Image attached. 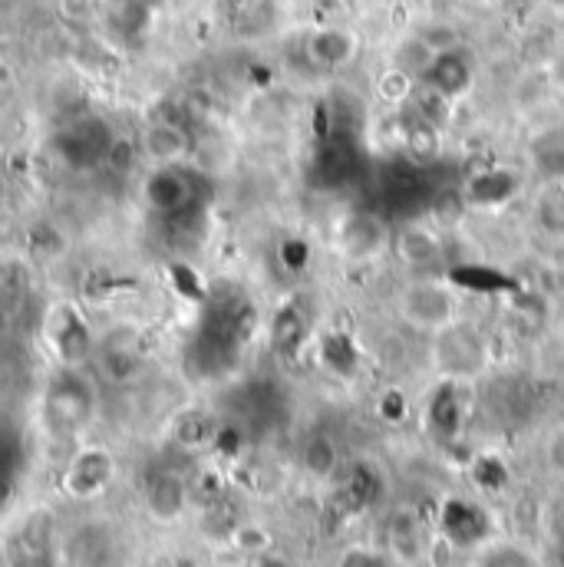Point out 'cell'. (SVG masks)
<instances>
[{
    "label": "cell",
    "mask_w": 564,
    "mask_h": 567,
    "mask_svg": "<svg viewBox=\"0 0 564 567\" xmlns=\"http://www.w3.org/2000/svg\"><path fill=\"white\" fill-rule=\"evenodd\" d=\"M63 3V10L70 13V17H90V10H93V0H60Z\"/></svg>",
    "instance_id": "23"
},
{
    "label": "cell",
    "mask_w": 564,
    "mask_h": 567,
    "mask_svg": "<svg viewBox=\"0 0 564 567\" xmlns=\"http://www.w3.org/2000/svg\"><path fill=\"white\" fill-rule=\"evenodd\" d=\"M17 3H20V0H0V13H7V10H13Z\"/></svg>",
    "instance_id": "24"
},
{
    "label": "cell",
    "mask_w": 564,
    "mask_h": 567,
    "mask_svg": "<svg viewBox=\"0 0 564 567\" xmlns=\"http://www.w3.org/2000/svg\"><path fill=\"white\" fill-rule=\"evenodd\" d=\"M185 505V488L175 475H155L148 482V508L158 518H175Z\"/></svg>",
    "instance_id": "15"
},
{
    "label": "cell",
    "mask_w": 564,
    "mask_h": 567,
    "mask_svg": "<svg viewBox=\"0 0 564 567\" xmlns=\"http://www.w3.org/2000/svg\"><path fill=\"white\" fill-rule=\"evenodd\" d=\"M133 3H142V7H148V10H152V7H155L158 0H133Z\"/></svg>",
    "instance_id": "25"
},
{
    "label": "cell",
    "mask_w": 564,
    "mask_h": 567,
    "mask_svg": "<svg viewBox=\"0 0 564 567\" xmlns=\"http://www.w3.org/2000/svg\"><path fill=\"white\" fill-rule=\"evenodd\" d=\"M110 472H113L110 455L100 452V449H90L70 468V492H76V495H96L110 482Z\"/></svg>",
    "instance_id": "11"
},
{
    "label": "cell",
    "mask_w": 564,
    "mask_h": 567,
    "mask_svg": "<svg viewBox=\"0 0 564 567\" xmlns=\"http://www.w3.org/2000/svg\"><path fill=\"white\" fill-rule=\"evenodd\" d=\"M472 567H539L535 555L515 542H485L475 548Z\"/></svg>",
    "instance_id": "14"
},
{
    "label": "cell",
    "mask_w": 564,
    "mask_h": 567,
    "mask_svg": "<svg viewBox=\"0 0 564 567\" xmlns=\"http://www.w3.org/2000/svg\"><path fill=\"white\" fill-rule=\"evenodd\" d=\"M472 80H475V63L469 56L465 47H455V50H445V53H435L425 66V73L420 76L425 90L439 100V103H452V100H462L469 90H472Z\"/></svg>",
    "instance_id": "4"
},
{
    "label": "cell",
    "mask_w": 564,
    "mask_h": 567,
    "mask_svg": "<svg viewBox=\"0 0 564 567\" xmlns=\"http://www.w3.org/2000/svg\"><path fill=\"white\" fill-rule=\"evenodd\" d=\"M113 133L106 123H76V126H66L60 136H57V152L66 165L73 168H93V165H103L110 145H113Z\"/></svg>",
    "instance_id": "5"
},
{
    "label": "cell",
    "mask_w": 564,
    "mask_h": 567,
    "mask_svg": "<svg viewBox=\"0 0 564 567\" xmlns=\"http://www.w3.org/2000/svg\"><path fill=\"white\" fill-rule=\"evenodd\" d=\"M100 370L113 380V383H126L140 373V357L136 350H130L126 343H110L100 353Z\"/></svg>",
    "instance_id": "16"
},
{
    "label": "cell",
    "mask_w": 564,
    "mask_h": 567,
    "mask_svg": "<svg viewBox=\"0 0 564 567\" xmlns=\"http://www.w3.org/2000/svg\"><path fill=\"white\" fill-rule=\"evenodd\" d=\"M202 178L182 165H158L148 175L145 198L165 225H182L202 208Z\"/></svg>",
    "instance_id": "3"
},
{
    "label": "cell",
    "mask_w": 564,
    "mask_h": 567,
    "mask_svg": "<svg viewBox=\"0 0 564 567\" xmlns=\"http://www.w3.org/2000/svg\"><path fill=\"white\" fill-rule=\"evenodd\" d=\"M0 205H3V202H0Z\"/></svg>",
    "instance_id": "26"
},
{
    "label": "cell",
    "mask_w": 564,
    "mask_h": 567,
    "mask_svg": "<svg viewBox=\"0 0 564 567\" xmlns=\"http://www.w3.org/2000/svg\"><path fill=\"white\" fill-rule=\"evenodd\" d=\"M459 383H445V393L435 400V406L429 410V420L432 425L442 432V435H452L455 429H459V416H462V410H459V400L452 396V390H455Z\"/></svg>",
    "instance_id": "18"
},
{
    "label": "cell",
    "mask_w": 564,
    "mask_h": 567,
    "mask_svg": "<svg viewBox=\"0 0 564 567\" xmlns=\"http://www.w3.org/2000/svg\"><path fill=\"white\" fill-rule=\"evenodd\" d=\"M145 152L158 162V165H178L182 155L188 152L185 130L178 123H155L145 130Z\"/></svg>",
    "instance_id": "12"
},
{
    "label": "cell",
    "mask_w": 564,
    "mask_h": 567,
    "mask_svg": "<svg viewBox=\"0 0 564 567\" xmlns=\"http://www.w3.org/2000/svg\"><path fill=\"white\" fill-rule=\"evenodd\" d=\"M86 413H90V390L76 373H66L47 400V416H53V423L76 425L83 423Z\"/></svg>",
    "instance_id": "8"
},
{
    "label": "cell",
    "mask_w": 564,
    "mask_h": 567,
    "mask_svg": "<svg viewBox=\"0 0 564 567\" xmlns=\"http://www.w3.org/2000/svg\"><path fill=\"white\" fill-rule=\"evenodd\" d=\"M307 56L324 66V70H337V66H347L353 56H357V37L343 27H327V30H317L307 43Z\"/></svg>",
    "instance_id": "9"
},
{
    "label": "cell",
    "mask_w": 564,
    "mask_h": 567,
    "mask_svg": "<svg viewBox=\"0 0 564 567\" xmlns=\"http://www.w3.org/2000/svg\"><path fill=\"white\" fill-rule=\"evenodd\" d=\"M397 317L420 333H439L462 317V300L452 284L435 275H417L397 293Z\"/></svg>",
    "instance_id": "2"
},
{
    "label": "cell",
    "mask_w": 564,
    "mask_h": 567,
    "mask_svg": "<svg viewBox=\"0 0 564 567\" xmlns=\"http://www.w3.org/2000/svg\"><path fill=\"white\" fill-rule=\"evenodd\" d=\"M27 245L37 258H60L66 251V238L57 225L43 221V225H33L30 235H27Z\"/></svg>",
    "instance_id": "17"
},
{
    "label": "cell",
    "mask_w": 564,
    "mask_h": 567,
    "mask_svg": "<svg viewBox=\"0 0 564 567\" xmlns=\"http://www.w3.org/2000/svg\"><path fill=\"white\" fill-rule=\"evenodd\" d=\"M397 251H400L403 265H410L420 275H432L439 258H442V248H439L435 235L420 228V225H410V228H403L397 235Z\"/></svg>",
    "instance_id": "10"
},
{
    "label": "cell",
    "mask_w": 564,
    "mask_h": 567,
    "mask_svg": "<svg viewBox=\"0 0 564 567\" xmlns=\"http://www.w3.org/2000/svg\"><path fill=\"white\" fill-rule=\"evenodd\" d=\"M337 567H410V565H403L397 555L380 551V548H347V551L340 555Z\"/></svg>",
    "instance_id": "19"
},
{
    "label": "cell",
    "mask_w": 564,
    "mask_h": 567,
    "mask_svg": "<svg viewBox=\"0 0 564 567\" xmlns=\"http://www.w3.org/2000/svg\"><path fill=\"white\" fill-rule=\"evenodd\" d=\"M420 33V40H423L425 47L432 50V53H445V50H455V47H462V37H459V30L455 27H449V23H429L423 30H417Z\"/></svg>",
    "instance_id": "20"
},
{
    "label": "cell",
    "mask_w": 564,
    "mask_h": 567,
    "mask_svg": "<svg viewBox=\"0 0 564 567\" xmlns=\"http://www.w3.org/2000/svg\"><path fill=\"white\" fill-rule=\"evenodd\" d=\"M429 340V360L442 383H469L489 370V340L472 320L459 317Z\"/></svg>",
    "instance_id": "1"
},
{
    "label": "cell",
    "mask_w": 564,
    "mask_h": 567,
    "mask_svg": "<svg viewBox=\"0 0 564 567\" xmlns=\"http://www.w3.org/2000/svg\"><path fill=\"white\" fill-rule=\"evenodd\" d=\"M103 165H106L113 175H126V172L136 165V145L130 140H113L106 158H103Z\"/></svg>",
    "instance_id": "21"
},
{
    "label": "cell",
    "mask_w": 564,
    "mask_h": 567,
    "mask_svg": "<svg viewBox=\"0 0 564 567\" xmlns=\"http://www.w3.org/2000/svg\"><path fill=\"white\" fill-rule=\"evenodd\" d=\"M545 458H548V465H552V472L564 478V425H558L552 435H548V442H545Z\"/></svg>",
    "instance_id": "22"
},
{
    "label": "cell",
    "mask_w": 564,
    "mask_h": 567,
    "mask_svg": "<svg viewBox=\"0 0 564 567\" xmlns=\"http://www.w3.org/2000/svg\"><path fill=\"white\" fill-rule=\"evenodd\" d=\"M47 327H50V343H53L57 357H60L70 370H73L76 363L90 360V353H93V333H90V327H86L70 307H57V310L50 313Z\"/></svg>",
    "instance_id": "6"
},
{
    "label": "cell",
    "mask_w": 564,
    "mask_h": 567,
    "mask_svg": "<svg viewBox=\"0 0 564 567\" xmlns=\"http://www.w3.org/2000/svg\"><path fill=\"white\" fill-rule=\"evenodd\" d=\"M300 462L314 478H330L340 465V445L330 432H314L304 449H300Z\"/></svg>",
    "instance_id": "13"
},
{
    "label": "cell",
    "mask_w": 564,
    "mask_h": 567,
    "mask_svg": "<svg viewBox=\"0 0 564 567\" xmlns=\"http://www.w3.org/2000/svg\"><path fill=\"white\" fill-rule=\"evenodd\" d=\"M442 532L449 535L452 545L479 548L489 542V518L482 508H475L469 502H449L442 512Z\"/></svg>",
    "instance_id": "7"
}]
</instances>
